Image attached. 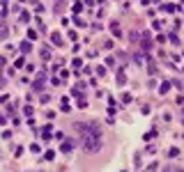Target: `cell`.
Masks as SVG:
<instances>
[{
  "instance_id": "6da1fadb",
  "label": "cell",
  "mask_w": 184,
  "mask_h": 172,
  "mask_svg": "<svg viewBox=\"0 0 184 172\" xmlns=\"http://www.w3.org/2000/svg\"><path fill=\"white\" fill-rule=\"evenodd\" d=\"M76 131H78V138L81 144L88 154H94L101 149V129L92 122H78L76 124Z\"/></svg>"
},
{
  "instance_id": "7a4b0ae2",
  "label": "cell",
  "mask_w": 184,
  "mask_h": 172,
  "mask_svg": "<svg viewBox=\"0 0 184 172\" xmlns=\"http://www.w3.org/2000/svg\"><path fill=\"white\" fill-rule=\"evenodd\" d=\"M62 149H64V151H71V140H67V142L62 144Z\"/></svg>"
},
{
  "instance_id": "3957f363",
  "label": "cell",
  "mask_w": 184,
  "mask_h": 172,
  "mask_svg": "<svg viewBox=\"0 0 184 172\" xmlns=\"http://www.w3.org/2000/svg\"><path fill=\"white\" fill-rule=\"evenodd\" d=\"M163 172H184V170H182V168H166Z\"/></svg>"
},
{
  "instance_id": "277c9868",
  "label": "cell",
  "mask_w": 184,
  "mask_h": 172,
  "mask_svg": "<svg viewBox=\"0 0 184 172\" xmlns=\"http://www.w3.org/2000/svg\"><path fill=\"white\" fill-rule=\"evenodd\" d=\"M168 89H170V85H168V83H163V85H161V94H166Z\"/></svg>"
}]
</instances>
